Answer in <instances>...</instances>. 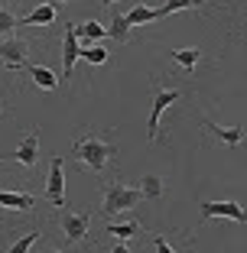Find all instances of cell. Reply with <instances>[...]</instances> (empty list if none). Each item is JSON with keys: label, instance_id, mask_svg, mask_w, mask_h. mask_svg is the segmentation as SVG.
<instances>
[{"label": "cell", "instance_id": "23", "mask_svg": "<svg viewBox=\"0 0 247 253\" xmlns=\"http://www.w3.org/2000/svg\"><path fill=\"white\" fill-rule=\"evenodd\" d=\"M36 240H39V234H36V231H30V234H23V237H20V240H16V244H13V247H10V250H7V253H26V250H30V247H33V244H36Z\"/></svg>", "mask_w": 247, "mask_h": 253}, {"label": "cell", "instance_id": "16", "mask_svg": "<svg viewBox=\"0 0 247 253\" xmlns=\"http://www.w3.org/2000/svg\"><path fill=\"white\" fill-rule=\"evenodd\" d=\"M52 20H55V7L52 3H43V7H36L33 13H26L20 23L23 26H49Z\"/></svg>", "mask_w": 247, "mask_h": 253}, {"label": "cell", "instance_id": "20", "mask_svg": "<svg viewBox=\"0 0 247 253\" xmlns=\"http://www.w3.org/2000/svg\"><path fill=\"white\" fill-rule=\"evenodd\" d=\"M82 59L91 62V65H104V62H107V52L101 49V45H82Z\"/></svg>", "mask_w": 247, "mask_h": 253}, {"label": "cell", "instance_id": "18", "mask_svg": "<svg viewBox=\"0 0 247 253\" xmlns=\"http://www.w3.org/2000/svg\"><path fill=\"white\" fill-rule=\"evenodd\" d=\"M107 234H111V237H120V240L137 237V234H140V221H127V224H107Z\"/></svg>", "mask_w": 247, "mask_h": 253}, {"label": "cell", "instance_id": "26", "mask_svg": "<svg viewBox=\"0 0 247 253\" xmlns=\"http://www.w3.org/2000/svg\"><path fill=\"white\" fill-rule=\"evenodd\" d=\"M46 3H52V7H59V3H65V0H46Z\"/></svg>", "mask_w": 247, "mask_h": 253}, {"label": "cell", "instance_id": "14", "mask_svg": "<svg viewBox=\"0 0 247 253\" xmlns=\"http://www.w3.org/2000/svg\"><path fill=\"white\" fill-rule=\"evenodd\" d=\"M30 78H33V84H36V88H43V91H55V88H59L55 72H49L46 65H30Z\"/></svg>", "mask_w": 247, "mask_h": 253}, {"label": "cell", "instance_id": "1", "mask_svg": "<svg viewBox=\"0 0 247 253\" xmlns=\"http://www.w3.org/2000/svg\"><path fill=\"white\" fill-rule=\"evenodd\" d=\"M114 153H117V146H114L107 136H98V133H91V130H82V133L75 136V156H78V163L88 166L91 172H101L114 159Z\"/></svg>", "mask_w": 247, "mask_h": 253}, {"label": "cell", "instance_id": "10", "mask_svg": "<svg viewBox=\"0 0 247 253\" xmlns=\"http://www.w3.org/2000/svg\"><path fill=\"white\" fill-rule=\"evenodd\" d=\"M36 156H39V133H36V130H30V133L20 140V146H16L13 159H20L26 169H33V166H36Z\"/></svg>", "mask_w": 247, "mask_h": 253}, {"label": "cell", "instance_id": "21", "mask_svg": "<svg viewBox=\"0 0 247 253\" xmlns=\"http://www.w3.org/2000/svg\"><path fill=\"white\" fill-rule=\"evenodd\" d=\"M16 26H20V20L0 3V36H10V30H16Z\"/></svg>", "mask_w": 247, "mask_h": 253}, {"label": "cell", "instance_id": "6", "mask_svg": "<svg viewBox=\"0 0 247 253\" xmlns=\"http://www.w3.org/2000/svg\"><path fill=\"white\" fill-rule=\"evenodd\" d=\"M198 214L202 217H231L238 224H247V208H241L238 201H202Z\"/></svg>", "mask_w": 247, "mask_h": 253}, {"label": "cell", "instance_id": "28", "mask_svg": "<svg viewBox=\"0 0 247 253\" xmlns=\"http://www.w3.org/2000/svg\"><path fill=\"white\" fill-rule=\"evenodd\" d=\"M49 253H62V250H49Z\"/></svg>", "mask_w": 247, "mask_h": 253}, {"label": "cell", "instance_id": "27", "mask_svg": "<svg viewBox=\"0 0 247 253\" xmlns=\"http://www.w3.org/2000/svg\"><path fill=\"white\" fill-rule=\"evenodd\" d=\"M0 114H3V97H0Z\"/></svg>", "mask_w": 247, "mask_h": 253}, {"label": "cell", "instance_id": "13", "mask_svg": "<svg viewBox=\"0 0 247 253\" xmlns=\"http://www.w3.org/2000/svg\"><path fill=\"white\" fill-rule=\"evenodd\" d=\"M107 36H111L114 42H127V39H130V20H127V13H117V10L111 7V26H107Z\"/></svg>", "mask_w": 247, "mask_h": 253}, {"label": "cell", "instance_id": "11", "mask_svg": "<svg viewBox=\"0 0 247 253\" xmlns=\"http://www.w3.org/2000/svg\"><path fill=\"white\" fill-rule=\"evenodd\" d=\"M36 198L30 192H3L0 188V208H10V211H33Z\"/></svg>", "mask_w": 247, "mask_h": 253}, {"label": "cell", "instance_id": "5", "mask_svg": "<svg viewBox=\"0 0 247 253\" xmlns=\"http://www.w3.org/2000/svg\"><path fill=\"white\" fill-rule=\"evenodd\" d=\"M59 227L65 231V237L72 240V244H82V240L88 237L91 217H88V214H75V211L62 208V211H59Z\"/></svg>", "mask_w": 247, "mask_h": 253}, {"label": "cell", "instance_id": "17", "mask_svg": "<svg viewBox=\"0 0 247 253\" xmlns=\"http://www.w3.org/2000/svg\"><path fill=\"white\" fill-rule=\"evenodd\" d=\"M140 195L147 201H156L159 195H163V179H159V175H143L140 179Z\"/></svg>", "mask_w": 247, "mask_h": 253}, {"label": "cell", "instance_id": "9", "mask_svg": "<svg viewBox=\"0 0 247 253\" xmlns=\"http://www.w3.org/2000/svg\"><path fill=\"white\" fill-rule=\"evenodd\" d=\"M202 126L208 130L211 136H215L218 143H225L228 149H234V146H241L244 143V126H221V124H215V120H208V117H202Z\"/></svg>", "mask_w": 247, "mask_h": 253}, {"label": "cell", "instance_id": "3", "mask_svg": "<svg viewBox=\"0 0 247 253\" xmlns=\"http://www.w3.org/2000/svg\"><path fill=\"white\" fill-rule=\"evenodd\" d=\"M182 97V91L176 88H163V84H156V101H153V114H150V126H147V136H150L153 143L159 140V117L166 114V107L176 104Z\"/></svg>", "mask_w": 247, "mask_h": 253}, {"label": "cell", "instance_id": "12", "mask_svg": "<svg viewBox=\"0 0 247 253\" xmlns=\"http://www.w3.org/2000/svg\"><path fill=\"white\" fill-rule=\"evenodd\" d=\"M75 36H78V42H82V45H91L95 39H104L107 30L98 20H85V23H75Z\"/></svg>", "mask_w": 247, "mask_h": 253}, {"label": "cell", "instance_id": "29", "mask_svg": "<svg viewBox=\"0 0 247 253\" xmlns=\"http://www.w3.org/2000/svg\"><path fill=\"white\" fill-rule=\"evenodd\" d=\"M104 3H114V0H104Z\"/></svg>", "mask_w": 247, "mask_h": 253}, {"label": "cell", "instance_id": "22", "mask_svg": "<svg viewBox=\"0 0 247 253\" xmlns=\"http://www.w3.org/2000/svg\"><path fill=\"white\" fill-rule=\"evenodd\" d=\"M205 0H166L163 3V13L169 16V13H176V10H189V7H202Z\"/></svg>", "mask_w": 247, "mask_h": 253}, {"label": "cell", "instance_id": "8", "mask_svg": "<svg viewBox=\"0 0 247 253\" xmlns=\"http://www.w3.org/2000/svg\"><path fill=\"white\" fill-rule=\"evenodd\" d=\"M82 59V42L75 36V23L65 26V36H62V78H72V68Z\"/></svg>", "mask_w": 247, "mask_h": 253}, {"label": "cell", "instance_id": "7", "mask_svg": "<svg viewBox=\"0 0 247 253\" xmlns=\"http://www.w3.org/2000/svg\"><path fill=\"white\" fill-rule=\"evenodd\" d=\"M46 198L55 208H65V172H62V156L52 159L49 166V179H46Z\"/></svg>", "mask_w": 247, "mask_h": 253}, {"label": "cell", "instance_id": "2", "mask_svg": "<svg viewBox=\"0 0 247 253\" xmlns=\"http://www.w3.org/2000/svg\"><path fill=\"white\" fill-rule=\"evenodd\" d=\"M140 188L120 185V182H107L104 185V214H120V211H130L134 205H140Z\"/></svg>", "mask_w": 247, "mask_h": 253}, {"label": "cell", "instance_id": "24", "mask_svg": "<svg viewBox=\"0 0 247 253\" xmlns=\"http://www.w3.org/2000/svg\"><path fill=\"white\" fill-rule=\"evenodd\" d=\"M153 247H156V253H176V250L169 247V240L163 237V234H153Z\"/></svg>", "mask_w": 247, "mask_h": 253}, {"label": "cell", "instance_id": "4", "mask_svg": "<svg viewBox=\"0 0 247 253\" xmlns=\"http://www.w3.org/2000/svg\"><path fill=\"white\" fill-rule=\"evenodd\" d=\"M26 55H30V45L23 42V39L10 36L0 42V62L10 68V72H20V68H30L26 65Z\"/></svg>", "mask_w": 247, "mask_h": 253}, {"label": "cell", "instance_id": "19", "mask_svg": "<svg viewBox=\"0 0 247 253\" xmlns=\"http://www.w3.org/2000/svg\"><path fill=\"white\" fill-rule=\"evenodd\" d=\"M172 59L179 62L182 68H189V72H192V68L198 65V59H202V52H198V49H176V52H172Z\"/></svg>", "mask_w": 247, "mask_h": 253}, {"label": "cell", "instance_id": "25", "mask_svg": "<svg viewBox=\"0 0 247 253\" xmlns=\"http://www.w3.org/2000/svg\"><path fill=\"white\" fill-rule=\"evenodd\" d=\"M114 253H130V250H127L124 244H117V247H114Z\"/></svg>", "mask_w": 247, "mask_h": 253}, {"label": "cell", "instance_id": "15", "mask_svg": "<svg viewBox=\"0 0 247 253\" xmlns=\"http://www.w3.org/2000/svg\"><path fill=\"white\" fill-rule=\"evenodd\" d=\"M159 16H166L163 7H143V3H137L127 13V20H130V26H143V23H153V20H159Z\"/></svg>", "mask_w": 247, "mask_h": 253}]
</instances>
